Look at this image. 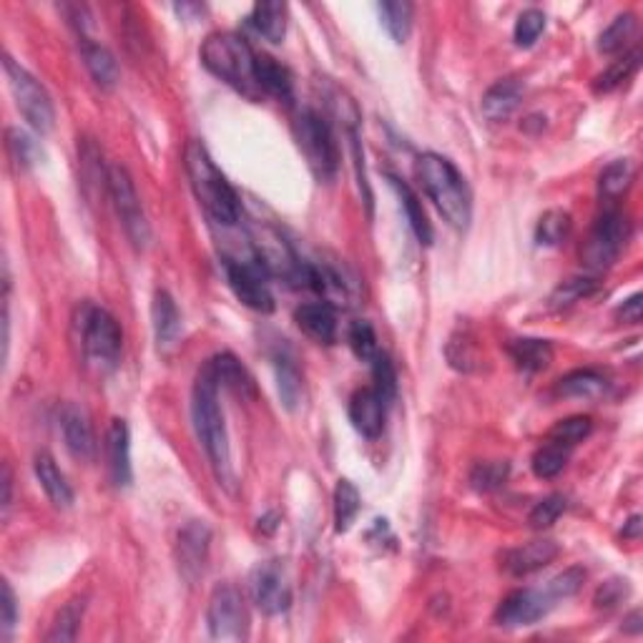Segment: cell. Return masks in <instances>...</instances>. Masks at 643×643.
<instances>
[{
	"instance_id": "53",
	"label": "cell",
	"mask_w": 643,
	"mask_h": 643,
	"mask_svg": "<svg viewBox=\"0 0 643 643\" xmlns=\"http://www.w3.org/2000/svg\"><path fill=\"white\" fill-rule=\"evenodd\" d=\"M638 535H641V518L633 515V518L626 523V528H623V538H628V541H638Z\"/></svg>"
},
{
	"instance_id": "48",
	"label": "cell",
	"mask_w": 643,
	"mask_h": 643,
	"mask_svg": "<svg viewBox=\"0 0 643 643\" xmlns=\"http://www.w3.org/2000/svg\"><path fill=\"white\" fill-rule=\"evenodd\" d=\"M18 623V598L8 581H3V596H0V628L3 636H11Z\"/></svg>"
},
{
	"instance_id": "46",
	"label": "cell",
	"mask_w": 643,
	"mask_h": 643,
	"mask_svg": "<svg viewBox=\"0 0 643 643\" xmlns=\"http://www.w3.org/2000/svg\"><path fill=\"white\" fill-rule=\"evenodd\" d=\"M505 478H508V463H480L475 465L470 483L478 490H483V493H488V490L500 488Z\"/></svg>"
},
{
	"instance_id": "29",
	"label": "cell",
	"mask_w": 643,
	"mask_h": 643,
	"mask_svg": "<svg viewBox=\"0 0 643 643\" xmlns=\"http://www.w3.org/2000/svg\"><path fill=\"white\" fill-rule=\"evenodd\" d=\"M274 370H277V387H279V397H282L284 407L287 410H297L299 402L304 397V382H302V372L299 367L294 365L292 355L287 352H279L274 357Z\"/></svg>"
},
{
	"instance_id": "9",
	"label": "cell",
	"mask_w": 643,
	"mask_h": 643,
	"mask_svg": "<svg viewBox=\"0 0 643 643\" xmlns=\"http://www.w3.org/2000/svg\"><path fill=\"white\" fill-rule=\"evenodd\" d=\"M206 626L214 641H244L249 636L247 601L234 583L214 588L206 606Z\"/></svg>"
},
{
	"instance_id": "45",
	"label": "cell",
	"mask_w": 643,
	"mask_h": 643,
	"mask_svg": "<svg viewBox=\"0 0 643 643\" xmlns=\"http://www.w3.org/2000/svg\"><path fill=\"white\" fill-rule=\"evenodd\" d=\"M563 510H566V498H563V495H548V498H543L541 503H535V508L530 510L528 515L530 528L535 530L551 528V525L561 518Z\"/></svg>"
},
{
	"instance_id": "17",
	"label": "cell",
	"mask_w": 643,
	"mask_h": 643,
	"mask_svg": "<svg viewBox=\"0 0 643 643\" xmlns=\"http://www.w3.org/2000/svg\"><path fill=\"white\" fill-rule=\"evenodd\" d=\"M294 322L307 337L319 345H332L337 337V314L330 302H309L297 307Z\"/></svg>"
},
{
	"instance_id": "44",
	"label": "cell",
	"mask_w": 643,
	"mask_h": 643,
	"mask_svg": "<svg viewBox=\"0 0 643 643\" xmlns=\"http://www.w3.org/2000/svg\"><path fill=\"white\" fill-rule=\"evenodd\" d=\"M6 139H8V151H11L13 161H16L18 166L26 169V166L38 164V159H41V149H38V144L26 134V131L8 129Z\"/></svg>"
},
{
	"instance_id": "50",
	"label": "cell",
	"mask_w": 643,
	"mask_h": 643,
	"mask_svg": "<svg viewBox=\"0 0 643 643\" xmlns=\"http://www.w3.org/2000/svg\"><path fill=\"white\" fill-rule=\"evenodd\" d=\"M616 314L623 319V322H628V325H638V322H641V314H643L641 294H633V297H628L626 302L616 309Z\"/></svg>"
},
{
	"instance_id": "11",
	"label": "cell",
	"mask_w": 643,
	"mask_h": 643,
	"mask_svg": "<svg viewBox=\"0 0 643 643\" xmlns=\"http://www.w3.org/2000/svg\"><path fill=\"white\" fill-rule=\"evenodd\" d=\"M224 269H227V279L232 292L237 294L239 302L244 307L254 309V312L269 314L274 309V297L267 287L269 272L259 259L254 262H234V259H224Z\"/></svg>"
},
{
	"instance_id": "39",
	"label": "cell",
	"mask_w": 643,
	"mask_h": 643,
	"mask_svg": "<svg viewBox=\"0 0 643 643\" xmlns=\"http://www.w3.org/2000/svg\"><path fill=\"white\" fill-rule=\"evenodd\" d=\"M568 458H571V448H563V445L548 440V443L533 455V463L530 465H533V473L538 475V478L551 480L566 470Z\"/></svg>"
},
{
	"instance_id": "5",
	"label": "cell",
	"mask_w": 643,
	"mask_h": 643,
	"mask_svg": "<svg viewBox=\"0 0 643 643\" xmlns=\"http://www.w3.org/2000/svg\"><path fill=\"white\" fill-rule=\"evenodd\" d=\"M73 325H76L83 357L91 365H96L98 370H114L119 365L124 335H121V327L114 319V314L83 302L78 307V317Z\"/></svg>"
},
{
	"instance_id": "20",
	"label": "cell",
	"mask_w": 643,
	"mask_h": 643,
	"mask_svg": "<svg viewBox=\"0 0 643 643\" xmlns=\"http://www.w3.org/2000/svg\"><path fill=\"white\" fill-rule=\"evenodd\" d=\"M520 101H523V83L515 78H503L485 91L483 116L490 124H503L518 111Z\"/></svg>"
},
{
	"instance_id": "23",
	"label": "cell",
	"mask_w": 643,
	"mask_h": 643,
	"mask_svg": "<svg viewBox=\"0 0 643 643\" xmlns=\"http://www.w3.org/2000/svg\"><path fill=\"white\" fill-rule=\"evenodd\" d=\"M254 78H257L259 91L267 93V96L279 98V101H289L294 91L292 73H289L287 66L277 61L272 56H257V66H254Z\"/></svg>"
},
{
	"instance_id": "7",
	"label": "cell",
	"mask_w": 643,
	"mask_h": 643,
	"mask_svg": "<svg viewBox=\"0 0 643 643\" xmlns=\"http://www.w3.org/2000/svg\"><path fill=\"white\" fill-rule=\"evenodd\" d=\"M3 71H6L8 86H11V93L16 98V106L23 114V119L38 134H48L53 129V121H56V109H53V101L46 88L11 56L3 58Z\"/></svg>"
},
{
	"instance_id": "8",
	"label": "cell",
	"mask_w": 643,
	"mask_h": 643,
	"mask_svg": "<svg viewBox=\"0 0 643 643\" xmlns=\"http://www.w3.org/2000/svg\"><path fill=\"white\" fill-rule=\"evenodd\" d=\"M628 237H631V224L621 211H603L581 249L583 267L591 269V272H603V269L613 267L616 259L621 257Z\"/></svg>"
},
{
	"instance_id": "12",
	"label": "cell",
	"mask_w": 643,
	"mask_h": 643,
	"mask_svg": "<svg viewBox=\"0 0 643 643\" xmlns=\"http://www.w3.org/2000/svg\"><path fill=\"white\" fill-rule=\"evenodd\" d=\"M249 593L259 611L267 616H279L292 606V586L279 561H264L254 566L249 576Z\"/></svg>"
},
{
	"instance_id": "1",
	"label": "cell",
	"mask_w": 643,
	"mask_h": 643,
	"mask_svg": "<svg viewBox=\"0 0 643 643\" xmlns=\"http://www.w3.org/2000/svg\"><path fill=\"white\" fill-rule=\"evenodd\" d=\"M191 417H194V430L204 445L206 455H209V463L219 485L234 490L232 450H229L224 412L219 407V380L211 360H206L196 372L194 390H191Z\"/></svg>"
},
{
	"instance_id": "2",
	"label": "cell",
	"mask_w": 643,
	"mask_h": 643,
	"mask_svg": "<svg viewBox=\"0 0 643 643\" xmlns=\"http://www.w3.org/2000/svg\"><path fill=\"white\" fill-rule=\"evenodd\" d=\"M186 176L191 181L196 199L204 206V211L222 227H234L242 219V204H239L237 191L227 181V176L219 171L209 151L201 141H189L184 154Z\"/></svg>"
},
{
	"instance_id": "10",
	"label": "cell",
	"mask_w": 643,
	"mask_h": 643,
	"mask_svg": "<svg viewBox=\"0 0 643 643\" xmlns=\"http://www.w3.org/2000/svg\"><path fill=\"white\" fill-rule=\"evenodd\" d=\"M106 181H109V194L111 201L116 206V214H119L121 224H124V232L131 242L139 249H144L151 239L149 219L144 214V206H141L139 191H136L134 179H131L129 171L121 164L109 166V174H106Z\"/></svg>"
},
{
	"instance_id": "34",
	"label": "cell",
	"mask_w": 643,
	"mask_h": 643,
	"mask_svg": "<svg viewBox=\"0 0 643 643\" xmlns=\"http://www.w3.org/2000/svg\"><path fill=\"white\" fill-rule=\"evenodd\" d=\"M573 229V219L568 211L563 209H548L535 227V239L543 247H558L561 242H566L568 234Z\"/></svg>"
},
{
	"instance_id": "51",
	"label": "cell",
	"mask_w": 643,
	"mask_h": 643,
	"mask_svg": "<svg viewBox=\"0 0 643 643\" xmlns=\"http://www.w3.org/2000/svg\"><path fill=\"white\" fill-rule=\"evenodd\" d=\"M13 500V475L8 465H3V513H8Z\"/></svg>"
},
{
	"instance_id": "6",
	"label": "cell",
	"mask_w": 643,
	"mask_h": 643,
	"mask_svg": "<svg viewBox=\"0 0 643 643\" xmlns=\"http://www.w3.org/2000/svg\"><path fill=\"white\" fill-rule=\"evenodd\" d=\"M292 134L304 161H307L309 171L319 181H330L337 174V166H340V151H337V141L332 136L330 124L317 111H299L292 121Z\"/></svg>"
},
{
	"instance_id": "35",
	"label": "cell",
	"mask_w": 643,
	"mask_h": 643,
	"mask_svg": "<svg viewBox=\"0 0 643 643\" xmlns=\"http://www.w3.org/2000/svg\"><path fill=\"white\" fill-rule=\"evenodd\" d=\"M598 289H601V282L596 277H571L553 289L548 302H551V309H566L581 302V299L593 297Z\"/></svg>"
},
{
	"instance_id": "15",
	"label": "cell",
	"mask_w": 643,
	"mask_h": 643,
	"mask_svg": "<svg viewBox=\"0 0 643 643\" xmlns=\"http://www.w3.org/2000/svg\"><path fill=\"white\" fill-rule=\"evenodd\" d=\"M561 548H558L556 541H533L525 543V546L513 548V551L503 553V568L515 578L530 576V573L541 571V568L551 566L553 561L558 558Z\"/></svg>"
},
{
	"instance_id": "52",
	"label": "cell",
	"mask_w": 643,
	"mask_h": 643,
	"mask_svg": "<svg viewBox=\"0 0 643 643\" xmlns=\"http://www.w3.org/2000/svg\"><path fill=\"white\" fill-rule=\"evenodd\" d=\"M641 623H643V616H641V611H631L626 616V621H623V631H628V633H641Z\"/></svg>"
},
{
	"instance_id": "38",
	"label": "cell",
	"mask_w": 643,
	"mask_h": 643,
	"mask_svg": "<svg viewBox=\"0 0 643 643\" xmlns=\"http://www.w3.org/2000/svg\"><path fill=\"white\" fill-rule=\"evenodd\" d=\"M593 430V420L588 415H573L566 417V420H558L556 425L548 430V440L551 443L563 445V448H576L578 443L591 435Z\"/></svg>"
},
{
	"instance_id": "27",
	"label": "cell",
	"mask_w": 643,
	"mask_h": 643,
	"mask_svg": "<svg viewBox=\"0 0 643 643\" xmlns=\"http://www.w3.org/2000/svg\"><path fill=\"white\" fill-rule=\"evenodd\" d=\"M211 365H214V372H217V380L222 387H229V390L242 397L257 395V385H254L252 375H249L247 367L232 352H222V355L211 357Z\"/></svg>"
},
{
	"instance_id": "4",
	"label": "cell",
	"mask_w": 643,
	"mask_h": 643,
	"mask_svg": "<svg viewBox=\"0 0 643 643\" xmlns=\"http://www.w3.org/2000/svg\"><path fill=\"white\" fill-rule=\"evenodd\" d=\"M201 63L209 73L222 78L232 88L249 98H259L262 91L254 78L257 53L252 51L249 41L239 33H211L201 46Z\"/></svg>"
},
{
	"instance_id": "31",
	"label": "cell",
	"mask_w": 643,
	"mask_h": 643,
	"mask_svg": "<svg viewBox=\"0 0 643 643\" xmlns=\"http://www.w3.org/2000/svg\"><path fill=\"white\" fill-rule=\"evenodd\" d=\"M633 176H636V166L631 159H616L601 171L598 176V194L606 201H616L631 189Z\"/></svg>"
},
{
	"instance_id": "22",
	"label": "cell",
	"mask_w": 643,
	"mask_h": 643,
	"mask_svg": "<svg viewBox=\"0 0 643 643\" xmlns=\"http://www.w3.org/2000/svg\"><path fill=\"white\" fill-rule=\"evenodd\" d=\"M33 470H36V478L41 483V488L46 490L48 500H51L56 508H71L73 503V490L68 485L66 475L61 473V468L56 465V460L48 453H38L36 460H33Z\"/></svg>"
},
{
	"instance_id": "24",
	"label": "cell",
	"mask_w": 643,
	"mask_h": 643,
	"mask_svg": "<svg viewBox=\"0 0 643 643\" xmlns=\"http://www.w3.org/2000/svg\"><path fill=\"white\" fill-rule=\"evenodd\" d=\"M508 355L520 370L543 372L553 362V347L548 340H535V337H520L508 342Z\"/></svg>"
},
{
	"instance_id": "49",
	"label": "cell",
	"mask_w": 643,
	"mask_h": 643,
	"mask_svg": "<svg viewBox=\"0 0 643 643\" xmlns=\"http://www.w3.org/2000/svg\"><path fill=\"white\" fill-rule=\"evenodd\" d=\"M628 596V581H621V578H613V581L603 583L601 588L596 591V598H593V603H596V608H613L618 606V603L623 601V598Z\"/></svg>"
},
{
	"instance_id": "25",
	"label": "cell",
	"mask_w": 643,
	"mask_h": 643,
	"mask_svg": "<svg viewBox=\"0 0 643 643\" xmlns=\"http://www.w3.org/2000/svg\"><path fill=\"white\" fill-rule=\"evenodd\" d=\"M151 319H154V332L159 345H174L176 337L181 332V314L176 307L174 297L164 289L154 294V304H151Z\"/></svg>"
},
{
	"instance_id": "14",
	"label": "cell",
	"mask_w": 643,
	"mask_h": 643,
	"mask_svg": "<svg viewBox=\"0 0 643 643\" xmlns=\"http://www.w3.org/2000/svg\"><path fill=\"white\" fill-rule=\"evenodd\" d=\"M551 601V593L520 588V591H513L503 598V603L495 611V623L503 628L533 626L551 611Z\"/></svg>"
},
{
	"instance_id": "37",
	"label": "cell",
	"mask_w": 643,
	"mask_h": 643,
	"mask_svg": "<svg viewBox=\"0 0 643 643\" xmlns=\"http://www.w3.org/2000/svg\"><path fill=\"white\" fill-rule=\"evenodd\" d=\"M638 66H641V51L636 48V51L626 53L623 58L613 61L611 66L601 73V76H596V81H593V91L596 93L616 91L621 83H626L628 78L638 71Z\"/></svg>"
},
{
	"instance_id": "28",
	"label": "cell",
	"mask_w": 643,
	"mask_h": 643,
	"mask_svg": "<svg viewBox=\"0 0 643 643\" xmlns=\"http://www.w3.org/2000/svg\"><path fill=\"white\" fill-rule=\"evenodd\" d=\"M390 184L392 189H395L397 199H400L402 209H405L407 222H410V229L415 232V237L420 239V244L433 242V227H430V222H427L425 209H422L420 199H417L415 191L410 189V184H405V181L397 179V176H390Z\"/></svg>"
},
{
	"instance_id": "43",
	"label": "cell",
	"mask_w": 643,
	"mask_h": 643,
	"mask_svg": "<svg viewBox=\"0 0 643 643\" xmlns=\"http://www.w3.org/2000/svg\"><path fill=\"white\" fill-rule=\"evenodd\" d=\"M347 340H350V347H352V352H355L357 360H362V362H372L377 357V352H380L375 330H372V325L370 322H365V319H360V322H352Z\"/></svg>"
},
{
	"instance_id": "13",
	"label": "cell",
	"mask_w": 643,
	"mask_h": 643,
	"mask_svg": "<svg viewBox=\"0 0 643 643\" xmlns=\"http://www.w3.org/2000/svg\"><path fill=\"white\" fill-rule=\"evenodd\" d=\"M211 546V530L204 520H191L181 528L176 541V566L186 583H196L206 571Z\"/></svg>"
},
{
	"instance_id": "40",
	"label": "cell",
	"mask_w": 643,
	"mask_h": 643,
	"mask_svg": "<svg viewBox=\"0 0 643 643\" xmlns=\"http://www.w3.org/2000/svg\"><path fill=\"white\" fill-rule=\"evenodd\" d=\"M633 31H636V16L633 13H621L611 21V26L601 33L598 38V51L601 53H621L626 48V43L631 41Z\"/></svg>"
},
{
	"instance_id": "19",
	"label": "cell",
	"mask_w": 643,
	"mask_h": 643,
	"mask_svg": "<svg viewBox=\"0 0 643 643\" xmlns=\"http://www.w3.org/2000/svg\"><path fill=\"white\" fill-rule=\"evenodd\" d=\"M61 427L68 453L76 460H93V455H96V438H93V427L88 422L86 412L68 405L61 415Z\"/></svg>"
},
{
	"instance_id": "3",
	"label": "cell",
	"mask_w": 643,
	"mask_h": 643,
	"mask_svg": "<svg viewBox=\"0 0 643 643\" xmlns=\"http://www.w3.org/2000/svg\"><path fill=\"white\" fill-rule=\"evenodd\" d=\"M415 171L422 189L430 196L435 209L443 214L445 222L455 229H468L470 217H473V199H470V189L463 174L455 169L453 161L430 151L417 159Z\"/></svg>"
},
{
	"instance_id": "26",
	"label": "cell",
	"mask_w": 643,
	"mask_h": 643,
	"mask_svg": "<svg viewBox=\"0 0 643 643\" xmlns=\"http://www.w3.org/2000/svg\"><path fill=\"white\" fill-rule=\"evenodd\" d=\"M249 23L269 43H282L284 36H287V6L284 3H274V0L257 3L252 8Z\"/></svg>"
},
{
	"instance_id": "21",
	"label": "cell",
	"mask_w": 643,
	"mask_h": 643,
	"mask_svg": "<svg viewBox=\"0 0 643 643\" xmlns=\"http://www.w3.org/2000/svg\"><path fill=\"white\" fill-rule=\"evenodd\" d=\"M81 56L86 61V68L93 81H96V86L109 91V88H114L119 83V61H116V56L109 48L81 36Z\"/></svg>"
},
{
	"instance_id": "16",
	"label": "cell",
	"mask_w": 643,
	"mask_h": 643,
	"mask_svg": "<svg viewBox=\"0 0 643 643\" xmlns=\"http://www.w3.org/2000/svg\"><path fill=\"white\" fill-rule=\"evenodd\" d=\"M385 410L387 405L372 387L357 390L350 400V420L360 435L367 440H377L385 430Z\"/></svg>"
},
{
	"instance_id": "36",
	"label": "cell",
	"mask_w": 643,
	"mask_h": 643,
	"mask_svg": "<svg viewBox=\"0 0 643 643\" xmlns=\"http://www.w3.org/2000/svg\"><path fill=\"white\" fill-rule=\"evenodd\" d=\"M360 493L350 480H337L335 485V530L337 533H347L355 523L357 513H360Z\"/></svg>"
},
{
	"instance_id": "41",
	"label": "cell",
	"mask_w": 643,
	"mask_h": 643,
	"mask_svg": "<svg viewBox=\"0 0 643 643\" xmlns=\"http://www.w3.org/2000/svg\"><path fill=\"white\" fill-rule=\"evenodd\" d=\"M370 365H372V380H375L372 390L382 397V402H385V405H390L397 395L395 365H392V360L385 355V352H377V357L370 362Z\"/></svg>"
},
{
	"instance_id": "47",
	"label": "cell",
	"mask_w": 643,
	"mask_h": 643,
	"mask_svg": "<svg viewBox=\"0 0 643 643\" xmlns=\"http://www.w3.org/2000/svg\"><path fill=\"white\" fill-rule=\"evenodd\" d=\"M583 581H586V571L581 566H571L561 576L553 578L548 593H551V598H571L581 591Z\"/></svg>"
},
{
	"instance_id": "42",
	"label": "cell",
	"mask_w": 643,
	"mask_h": 643,
	"mask_svg": "<svg viewBox=\"0 0 643 643\" xmlns=\"http://www.w3.org/2000/svg\"><path fill=\"white\" fill-rule=\"evenodd\" d=\"M543 31H546V13L538 11V8H528V11L520 13L518 21H515L513 38L520 48H530L541 38Z\"/></svg>"
},
{
	"instance_id": "18",
	"label": "cell",
	"mask_w": 643,
	"mask_h": 643,
	"mask_svg": "<svg viewBox=\"0 0 643 643\" xmlns=\"http://www.w3.org/2000/svg\"><path fill=\"white\" fill-rule=\"evenodd\" d=\"M106 455H109L111 480L116 488H129L134 470H131V438L124 420H114L106 435Z\"/></svg>"
},
{
	"instance_id": "32",
	"label": "cell",
	"mask_w": 643,
	"mask_h": 643,
	"mask_svg": "<svg viewBox=\"0 0 643 643\" xmlns=\"http://www.w3.org/2000/svg\"><path fill=\"white\" fill-rule=\"evenodd\" d=\"M377 13H380L382 26L390 33L392 41L405 43L410 38L412 13H415L412 3H407V0H382L377 6Z\"/></svg>"
},
{
	"instance_id": "33",
	"label": "cell",
	"mask_w": 643,
	"mask_h": 643,
	"mask_svg": "<svg viewBox=\"0 0 643 643\" xmlns=\"http://www.w3.org/2000/svg\"><path fill=\"white\" fill-rule=\"evenodd\" d=\"M83 611H86V598H71L61 611L53 618V626L48 631V643H68L76 641L78 626L83 621Z\"/></svg>"
},
{
	"instance_id": "30",
	"label": "cell",
	"mask_w": 643,
	"mask_h": 643,
	"mask_svg": "<svg viewBox=\"0 0 643 643\" xmlns=\"http://www.w3.org/2000/svg\"><path fill=\"white\" fill-rule=\"evenodd\" d=\"M608 382L601 372L596 370H573L566 377H561L556 385V392L563 397H583V400H593L606 392Z\"/></svg>"
}]
</instances>
